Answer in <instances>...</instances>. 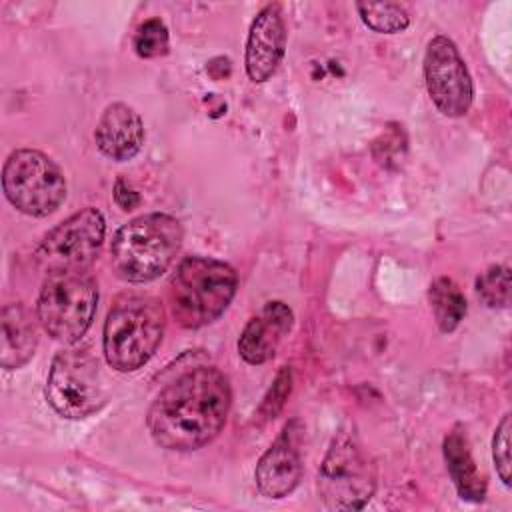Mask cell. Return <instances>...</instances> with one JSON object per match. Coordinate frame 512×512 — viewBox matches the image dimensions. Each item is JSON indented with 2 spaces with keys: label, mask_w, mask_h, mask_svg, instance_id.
Returning <instances> with one entry per match:
<instances>
[{
  "label": "cell",
  "mask_w": 512,
  "mask_h": 512,
  "mask_svg": "<svg viewBox=\"0 0 512 512\" xmlns=\"http://www.w3.org/2000/svg\"><path fill=\"white\" fill-rule=\"evenodd\" d=\"M230 404L228 378L214 366H196L156 396L146 426L152 440L166 450H198L220 434Z\"/></svg>",
  "instance_id": "obj_1"
},
{
  "label": "cell",
  "mask_w": 512,
  "mask_h": 512,
  "mask_svg": "<svg viewBox=\"0 0 512 512\" xmlns=\"http://www.w3.org/2000/svg\"><path fill=\"white\" fill-rule=\"evenodd\" d=\"M182 238V226L170 214L152 212L132 218L112 238V270L132 284L152 282L172 266Z\"/></svg>",
  "instance_id": "obj_2"
},
{
  "label": "cell",
  "mask_w": 512,
  "mask_h": 512,
  "mask_svg": "<svg viewBox=\"0 0 512 512\" xmlns=\"http://www.w3.org/2000/svg\"><path fill=\"white\" fill-rule=\"evenodd\" d=\"M236 284L232 266L206 256H188L168 280V310L182 328H202L224 314L236 294Z\"/></svg>",
  "instance_id": "obj_3"
},
{
  "label": "cell",
  "mask_w": 512,
  "mask_h": 512,
  "mask_svg": "<svg viewBox=\"0 0 512 512\" xmlns=\"http://www.w3.org/2000/svg\"><path fill=\"white\" fill-rule=\"evenodd\" d=\"M166 312L158 298L148 294L120 296L104 322V356L118 372L142 368L162 342Z\"/></svg>",
  "instance_id": "obj_4"
},
{
  "label": "cell",
  "mask_w": 512,
  "mask_h": 512,
  "mask_svg": "<svg viewBox=\"0 0 512 512\" xmlns=\"http://www.w3.org/2000/svg\"><path fill=\"white\" fill-rule=\"evenodd\" d=\"M96 304L98 286L88 270H56L42 284L36 316L48 336L74 344L90 328Z\"/></svg>",
  "instance_id": "obj_5"
},
{
  "label": "cell",
  "mask_w": 512,
  "mask_h": 512,
  "mask_svg": "<svg viewBox=\"0 0 512 512\" xmlns=\"http://www.w3.org/2000/svg\"><path fill=\"white\" fill-rule=\"evenodd\" d=\"M376 464L354 436L338 434L318 470V496L328 510L348 512L368 504L376 490Z\"/></svg>",
  "instance_id": "obj_6"
},
{
  "label": "cell",
  "mask_w": 512,
  "mask_h": 512,
  "mask_svg": "<svg viewBox=\"0 0 512 512\" xmlns=\"http://www.w3.org/2000/svg\"><path fill=\"white\" fill-rule=\"evenodd\" d=\"M2 190L18 212L44 218L66 200V178L60 166L44 152L20 148L4 162Z\"/></svg>",
  "instance_id": "obj_7"
},
{
  "label": "cell",
  "mask_w": 512,
  "mask_h": 512,
  "mask_svg": "<svg viewBox=\"0 0 512 512\" xmlns=\"http://www.w3.org/2000/svg\"><path fill=\"white\" fill-rule=\"evenodd\" d=\"M106 382L98 358L88 348H66L52 360L46 400L64 418L80 420L106 402Z\"/></svg>",
  "instance_id": "obj_8"
},
{
  "label": "cell",
  "mask_w": 512,
  "mask_h": 512,
  "mask_svg": "<svg viewBox=\"0 0 512 512\" xmlns=\"http://www.w3.org/2000/svg\"><path fill=\"white\" fill-rule=\"evenodd\" d=\"M106 222L96 208H84L52 228L36 248L46 272L88 270L104 242Z\"/></svg>",
  "instance_id": "obj_9"
},
{
  "label": "cell",
  "mask_w": 512,
  "mask_h": 512,
  "mask_svg": "<svg viewBox=\"0 0 512 512\" xmlns=\"http://www.w3.org/2000/svg\"><path fill=\"white\" fill-rule=\"evenodd\" d=\"M426 90L440 114L448 118L464 116L474 98L472 76L448 36H434L424 54Z\"/></svg>",
  "instance_id": "obj_10"
},
{
  "label": "cell",
  "mask_w": 512,
  "mask_h": 512,
  "mask_svg": "<svg viewBox=\"0 0 512 512\" xmlns=\"http://www.w3.org/2000/svg\"><path fill=\"white\" fill-rule=\"evenodd\" d=\"M286 52V26L278 4L264 6L252 20L246 40V74L252 82H266Z\"/></svg>",
  "instance_id": "obj_11"
},
{
  "label": "cell",
  "mask_w": 512,
  "mask_h": 512,
  "mask_svg": "<svg viewBox=\"0 0 512 512\" xmlns=\"http://www.w3.org/2000/svg\"><path fill=\"white\" fill-rule=\"evenodd\" d=\"M302 458L294 442L292 426H286L276 442L262 454L256 464L254 480L258 490L268 498H284L300 484Z\"/></svg>",
  "instance_id": "obj_12"
},
{
  "label": "cell",
  "mask_w": 512,
  "mask_h": 512,
  "mask_svg": "<svg viewBox=\"0 0 512 512\" xmlns=\"http://www.w3.org/2000/svg\"><path fill=\"white\" fill-rule=\"evenodd\" d=\"M94 140L98 150L114 162L134 158L144 144V124L140 114L124 102L106 106L96 124Z\"/></svg>",
  "instance_id": "obj_13"
},
{
  "label": "cell",
  "mask_w": 512,
  "mask_h": 512,
  "mask_svg": "<svg viewBox=\"0 0 512 512\" xmlns=\"http://www.w3.org/2000/svg\"><path fill=\"white\" fill-rule=\"evenodd\" d=\"M292 322V310L284 302H268L244 326L238 340V354L248 364L268 362L274 358L282 338L290 332Z\"/></svg>",
  "instance_id": "obj_14"
},
{
  "label": "cell",
  "mask_w": 512,
  "mask_h": 512,
  "mask_svg": "<svg viewBox=\"0 0 512 512\" xmlns=\"http://www.w3.org/2000/svg\"><path fill=\"white\" fill-rule=\"evenodd\" d=\"M38 332L30 310L20 304H6L2 308V344L0 364L6 370L22 368L36 350Z\"/></svg>",
  "instance_id": "obj_15"
},
{
  "label": "cell",
  "mask_w": 512,
  "mask_h": 512,
  "mask_svg": "<svg viewBox=\"0 0 512 512\" xmlns=\"http://www.w3.org/2000/svg\"><path fill=\"white\" fill-rule=\"evenodd\" d=\"M444 460L448 474L460 494V498L470 502H482L486 498V478L478 470L472 450L468 444L466 432L456 426L446 438H444Z\"/></svg>",
  "instance_id": "obj_16"
},
{
  "label": "cell",
  "mask_w": 512,
  "mask_h": 512,
  "mask_svg": "<svg viewBox=\"0 0 512 512\" xmlns=\"http://www.w3.org/2000/svg\"><path fill=\"white\" fill-rule=\"evenodd\" d=\"M428 298L438 328L452 332L466 314V298L458 284L450 278H438L432 282Z\"/></svg>",
  "instance_id": "obj_17"
},
{
  "label": "cell",
  "mask_w": 512,
  "mask_h": 512,
  "mask_svg": "<svg viewBox=\"0 0 512 512\" xmlns=\"http://www.w3.org/2000/svg\"><path fill=\"white\" fill-rule=\"evenodd\" d=\"M356 10L362 22L378 34H396L410 24L406 8L394 2H358Z\"/></svg>",
  "instance_id": "obj_18"
},
{
  "label": "cell",
  "mask_w": 512,
  "mask_h": 512,
  "mask_svg": "<svg viewBox=\"0 0 512 512\" xmlns=\"http://www.w3.org/2000/svg\"><path fill=\"white\" fill-rule=\"evenodd\" d=\"M480 300L490 308H504L510 300V270L508 266H490L476 280Z\"/></svg>",
  "instance_id": "obj_19"
},
{
  "label": "cell",
  "mask_w": 512,
  "mask_h": 512,
  "mask_svg": "<svg viewBox=\"0 0 512 512\" xmlns=\"http://www.w3.org/2000/svg\"><path fill=\"white\" fill-rule=\"evenodd\" d=\"M170 36L168 28L160 18L146 20L134 36V50L140 58H158L168 52Z\"/></svg>",
  "instance_id": "obj_20"
},
{
  "label": "cell",
  "mask_w": 512,
  "mask_h": 512,
  "mask_svg": "<svg viewBox=\"0 0 512 512\" xmlns=\"http://www.w3.org/2000/svg\"><path fill=\"white\" fill-rule=\"evenodd\" d=\"M492 458L500 480L504 482V486H510V414H506L496 428L492 440Z\"/></svg>",
  "instance_id": "obj_21"
},
{
  "label": "cell",
  "mask_w": 512,
  "mask_h": 512,
  "mask_svg": "<svg viewBox=\"0 0 512 512\" xmlns=\"http://www.w3.org/2000/svg\"><path fill=\"white\" fill-rule=\"evenodd\" d=\"M290 388H292V372H290L288 366H284L278 372L272 388L268 390V394H266V398H264V402L260 406V414L264 418H274L280 412V408L284 406V402H286V398L290 394Z\"/></svg>",
  "instance_id": "obj_22"
},
{
  "label": "cell",
  "mask_w": 512,
  "mask_h": 512,
  "mask_svg": "<svg viewBox=\"0 0 512 512\" xmlns=\"http://www.w3.org/2000/svg\"><path fill=\"white\" fill-rule=\"evenodd\" d=\"M114 200H116V204H118L122 210H134V208L140 204V196H138L134 190H130L122 180L116 182Z\"/></svg>",
  "instance_id": "obj_23"
}]
</instances>
